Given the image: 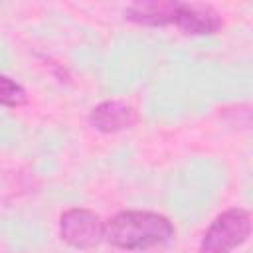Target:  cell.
<instances>
[{"instance_id":"cell-3","label":"cell","mask_w":253,"mask_h":253,"mask_svg":"<svg viewBox=\"0 0 253 253\" xmlns=\"http://www.w3.org/2000/svg\"><path fill=\"white\" fill-rule=\"evenodd\" d=\"M103 235L105 221L87 208H69L59 215V237L73 249H93Z\"/></svg>"},{"instance_id":"cell-1","label":"cell","mask_w":253,"mask_h":253,"mask_svg":"<svg viewBox=\"0 0 253 253\" xmlns=\"http://www.w3.org/2000/svg\"><path fill=\"white\" fill-rule=\"evenodd\" d=\"M174 233V223L162 213L125 210L105 221L103 239L123 251H146L166 245Z\"/></svg>"},{"instance_id":"cell-5","label":"cell","mask_w":253,"mask_h":253,"mask_svg":"<svg viewBox=\"0 0 253 253\" xmlns=\"http://www.w3.org/2000/svg\"><path fill=\"white\" fill-rule=\"evenodd\" d=\"M174 26L190 36H213L221 30L223 20L219 12L202 2H180Z\"/></svg>"},{"instance_id":"cell-4","label":"cell","mask_w":253,"mask_h":253,"mask_svg":"<svg viewBox=\"0 0 253 253\" xmlns=\"http://www.w3.org/2000/svg\"><path fill=\"white\" fill-rule=\"evenodd\" d=\"M138 123V113L132 105L119 101V99H109L99 105H95L89 113V125L105 134H115L121 130H128Z\"/></svg>"},{"instance_id":"cell-7","label":"cell","mask_w":253,"mask_h":253,"mask_svg":"<svg viewBox=\"0 0 253 253\" xmlns=\"http://www.w3.org/2000/svg\"><path fill=\"white\" fill-rule=\"evenodd\" d=\"M26 103H28L26 89L18 81H14L12 77L0 73V105L10 107V109H18Z\"/></svg>"},{"instance_id":"cell-2","label":"cell","mask_w":253,"mask_h":253,"mask_svg":"<svg viewBox=\"0 0 253 253\" xmlns=\"http://www.w3.org/2000/svg\"><path fill=\"white\" fill-rule=\"evenodd\" d=\"M251 235V215L243 208L221 211L206 229L200 241V253H231Z\"/></svg>"},{"instance_id":"cell-6","label":"cell","mask_w":253,"mask_h":253,"mask_svg":"<svg viewBox=\"0 0 253 253\" xmlns=\"http://www.w3.org/2000/svg\"><path fill=\"white\" fill-rule=\"evenodd\" d=\"M178 0H136L125 8V18L138 26H168L174 24Z\"/></svg>"}]
</instances>
